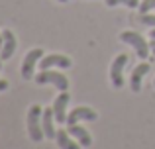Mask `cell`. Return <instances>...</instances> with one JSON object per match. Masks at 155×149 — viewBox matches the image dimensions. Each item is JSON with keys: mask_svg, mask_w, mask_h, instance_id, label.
Instances as JSON below:
<instances>
[{"mask_svg": "<svg viewBox=\"0 0 155 149\" xmlns=\"http://www.w3.org/2000/svg\"><path fill=\"white\" fill-rule=\"evenodd\" d=\"M28 134L30 139L35 143H39L45 138V131H43V108L34 104L28 110Z\"/></svg>", "mask_w": 155, "mask_h": 149, "instance_id": "6da1fadb", "label": "cell"}, {"mask_svg": "<svg viewBox=\"0 0 155 149\" xmlns=\"http://www.w3.org/2000/svg\"><path fill=\"white\" fill-rule=\"evenodd\" d=\"M120 39L124 43H128V45H132L134 49H136V55L140 59H147V55H149V49H151V47H149V43L145 41V37L143 35H140L137 34V31H122L120 34Z\"/></svg>", "mask_w": 155, "mask_h": 149, "instance_id": "7a4b0ae2", "label": "cell"}, {"mask_svg": "<svg viewBox=\"0 0 155 149\" xmlns=\"http://www.w3.org/2000/svg\"><path fill=\"white\" fill-rule=\"evenodd\" d=\"M34 80L38 84H53V86H57L59 90H67L69 88V80L67 76L63 73H57V71H41V73H38L34 76Z\"/></svg>", "mask_w": 155, "mask_h": 149, "instance_id": "3957f363", "label": "cell"}, {"mask_svg": "<svg viewBox=\"0 0 155 149\" xmlns=\"http://www.w3.org/2000/svg\"><path fill=\"white\" fill-rule=\"evenodd\" d=\"M126 65H128V55L126 53H120L112 61V67H110V80H112L114 88L124 86V67Z\"/></svg>", "mask_w": 155, "mask_h": 149, "instance_id": "277c9868", "label": "cell"}, {"mask_svg": "<svg viewBox=\"0 0 155 149\" xmlns=\"http://www.w3.org/2000/svg\"><path fill=\"white\" fill-rule=\"evenodd\" d=\"M41 57H43V49H39V47L28 51L26 59L22 63V79H26V80L34 79V69H35V65H39Z\"/></svg>", "mask_w": 155, "mask_h": 149, "instance_id": "5b68a950", "label": "cell"}, {"mask_svg": "<svg viewBox=\"0 0 155 149\" xmlns=\"http://www.w3.org/2000/svg\"><path fill=\"white\" fill-rule=\"evenodd\" d=\"M71 65H73V61L67 57V55H61V53L45 55V57H41V61H39V69H41V71L53 69V67H59V69H71Z\"/></svg>", "mask_w": 155, "mask_h": 149, "instance_id": "8992f818", "label": "cell"}, {"mask_svg": "<svg viewBox=\"0 0 155 149\" xmlns=\"http://www.w3.org/2000/svg\"><path fill=\"white\" fill-rule=\"evenodd\" d=\"M96 118H98V114H96L92 108H88V106H79V108H75V110L69 112V116H67V126H73V124H77L79 120L94 122Z\"/></svg>", "mask_w": 155, "mask_h": 149, "instance_id": "52a82bcc", "label": "cell"}, {"mask_svg": "<svg viewBox=\"0 0 155 149\" xmlns=\"http://www.w3.org/2000/svg\"><path fill=\"white\" fill-rule=\"evenodd\" d=\"M69 92L67 90H61V94L55 98L53 102V114H55V122L57 124H65L67 122V116H65V110H67V104H69Z\"/></svg>", "mask_w": 155, "mask_h": 149, "instance_id": "ba28073f", "label": "cell"}, {"mask_svg": "<svg viewBox=\"0 0 155 149\" xmlns=\"http://www.w3.org/2000/svg\"><path fill=\"white\" fill-rule=\"evenodd\" d=\"M2 37H4V43H2V49H0V59H2V61H8V59L14 55L16 47H18V41H16L14 34H12L10 30H4Z\"/></svg>", "mask_w": 155, "mask_h": 149, "instance_id": "9c48e42d", "label": "cell"}, {"mask_svg": "<svg viewBox=\"0 0 155 149\" xmlns=\"http://www.w3.org/2000/svg\"><path fill=\"white\" fill-rule=\"evenodd\" d=\"M149 69H151V67H149L147 63H140V65L134 69L132 76H130V88H132L134 92L141 90V80H143V76L149 73Z\"/></svg>", "mask_w": 155, "mask_h": 149, "instance_id": "30bf717a", "label": "cell"}, {"mask_svg": "<svg viewBox=\"0 0 155 149\" xmlns=\"http://www.w3.org/2000/svg\"><path fill=\"white\" fill-rule=\"evenodd\" d=\"M67 131L81 143V147H91L92 138H91V134H88V130H84L83 126H79V124H73V126L67 128Z\"/></svg>", "mask_w": 155, "mask_h": 149, "instance_id": "8fae6325", "label": "cell"}, {"mask_svg": "<svg viewBox=\"0 0 155 149\" xmlns=\"http://www.w3.org/2000/svg\"><path fill=\"white\" fill-rule=\"evenodd\" d=\"M53 122H55L53 106L45 108V110H43V131H45L47 139H57V131H55V128H53Z\"/></svg>", "mask_w": 155, "mask_h": 149, "instance_id": "7c38bea8", "label": "cell"}, {"mask_svg": "<svg viewBox=\"0 0 155 149\" xmlns=\"http://www.w3.org/2000/svg\"><path fill=\"white\" fill-rule=\"evenodd\" d=\"M57 143H59L61 149H81L79 147L81 143L65 130H57Z\"/></svg>", "mask_w": 155, "mask_h": 149, "instance_id": "4fadbf2b", "label": "cell"}, {"mask_svg": "<svg viewBox=\"0 0 155 149\" xmlns=\"http://www.w3.org/2000/svg\"><path fill=\"white\" fill-rule=\"evenodd\" d=\"M118 4H124L128 8H140V0H106V6H118Z\"/></svg>", "mask_w": 155, "mask_h": 149, "instance_id": "5bb4252c", "label": "cell"}, {"mask_svg": "<svg viewBox=\"0 0 155 149\" xmlns=\"http://www.w3.org/2000/svg\"><path fill=\"white\" fill-rule=\"evenodd\" d=\"M151 10H155V0H143L140 4V14H149Z\"/></svg>", "mask_w": 155, "mask_h": 149, "instance_id": "9a60e30c", "label": "cell"}, {"mask_svg": "<svg viewBox=\"0 0 155 149\" xmlns=\"http://www.w3.org/2000/svg\"><path fill=\"white\" fill-rule=\"evenodd\" d=\"M141 24L155 28V14H141Z\"/></svg>", "mask_w": 155, "mask_h": 149, "instance_id": "2e32d148", "label": "cell"}, {"mask_svg": "<svg viewBox=\"0 0 155 149\" xmlns=\"http://www.w3.org/2000/svg\"><path fill=\"white\" fill-rule=\"evenodd\" d=\"M6 88H8V80H0V92H4V90H6Z\"/></svg>", "mask_w": 155, "mask_h": 149, "instance_id": "e0dca14e", "label": "cell"}, {"mask_svg": "<svg viewBox=\"0 0 155 149\" xmlns=\"http://www.w3.org/2000/svg\"><path fill=\"white\" fill-rule=\"evenodd\" d=\"M149 47H151V51H153V53H155V37L151 39V43H149Z\"/></svg>", "mask_w": 155, "mask_h": 149, "instance_id": "ac0fdd59", "label": "cell"}, {"mask_svg": "<svg viewBox=\"0 0 155 149\" xmlns=\"http://www.w3.org/2000/svg\"><path fill=\"white\" fill-rule=\"evenodd\" d=\"M2 43H4V37L0 35V49H2Z\"/></svg>", "mask_w": 155, "mask_h": 149, "instance_id": "d6986e66", "label": "cell"}, {"mask_svg": "<svg viewBox=\"0 0 155 149\" xmlns=\"http://www.w3.org/2000/svg\"><path fill=\"white\" fill-rule=\"evenodd\" d=\"M149 35H151V37H155V28L151 30V34H149Z\"/></svg>", "mask_w": 155, "mask_h": 149, "instance_id": "ffe728a7", "label": "cell"}, {"mask_svg": "<svg viewBox=\"0 0 155 149\" xmlns=\"http://www.w3.org/2000/svg\"><path fill=\"white\" fill-rule=\"evenodd\" d=\"M0 69H2V59H0Z\"/></svg>", "mask_w": 155, "mask_h": 149, "instance_id": "44dd1931", "label": "cell"}, {"mask_svg": "<svg viewBox=\"0 0 155 149\" xmlns=\"http://www.w3.org/2000/svg\"><path fill=\"white\" fill-rule=\"evenodd\" d=\"M59 2H67V0H59Z\"/></svg>", "mask_w": 155, "mask_h": 149, "instance_id": "7402d4cb", "label": "cell"}, {"mask_svg": "<svg viewBox=\"0 0 155 149\" xmlns=\"http://www.w3.org/2000/svg\"><path fill=\"white\" fill-rule=\"evenodd\" d=\"M153 86H155V83H153Z\"/></svg>", "mask_w": 155, "mask_h": 149, "instance_id": "603a6c76", "label": "cell"}]
</instances>
